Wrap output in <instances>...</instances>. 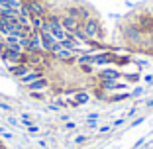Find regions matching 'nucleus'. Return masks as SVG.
<instances>
[{
    "mask_svg": "<svg viewBox=\"0 0 153 149\" xmlns=\"http://www.w3.org/2000/svg\"><path fill=\"white\" fill-rule=\"evenodd\" d=\"M81 27L85 30V33H86V37H88V43L90 41H102L104 39V32H102V26H100V22L96 18H92L90 16L88 20H85V22L81 24Z\"/></svg>",
    "mask_w": 153,
    "mask_h": 149,
    "instance_id": "1",
    "label": "nucleus"
},
{
    "mask_svg": "<svg viewBox=\"0 0 153 149\" xmlns=\"http://www.w3.org/2000/svg\"><path fill=\"white\" fill-rule=\"evenodd\" d=\"M98 88H102L104 92H108V94H112V92H126L128 90V82L122 81V79H100L98 81Z\"/></svg>",
    "mask_w": 153,
    "mask_h": 149,
    "instance_id": "2",
    "label": "nucleus"
},
{
    "mask_svg": "<svg viewBox=\"0 0 153 149\" xmlns=\"http://www.w3.org/2000/svg\"><path fill=\"white\" fill-rule=\"evenodd\" d=\"M124 37H126V41L130 45H145V33L135 24L124 27Z\"/></svg>",
    "mask_w": 153,
    "mask_h": 149,
    "instance_id": "3",
    "label": "nucleus"
},
{
    "mask_svg": "<svg viewBox=\"0 0 153 149\" xmlns=\"http://www.w3.org/2000/svg\"><path fill=\"white\" fill-rule=\"evenodd\" d=\"M51 57L59 59V61H67V63H75V59H76V53H73L71 49H67V47H63V45H59V43H57V47L53 49V53H51Z\"/></svg>",
    "mask_w": 153,
    "mask_h": 149,
    "instance_id": "4",
    "label": "nucleus"
},
{
    "mask_svg": "<svg viewBox=\"0 0 153 149\" xmlns=\"http://www.w3.org/2000/svg\"><path fill=\"white\" fill-rule=\"evenodd\" d=\"M24 4L27 6V8L32 10L33 16H41V18H47V6H45L43 0H30V2H24Z\"/></svg>",
    "mask_w": 153,
    "mask_h": 149,
    "instance_id": "5",
    "label": "nucleus"
},
{
    "mask_svg": "<svg viewBox=\"0 0 153 149\" xmlns=\"http://www.w3.org/2000/svg\"><path fill=\"white\" fill-rule=\"evenodd\" d=\"M67 14H69V16H73V18H76L81 24L85 22V20L90 18L88 8H85V6H71V8H67Z\"/></svg>",
    "mask_w": 153,
    "mask_h": 149,
    "instance_id": "6",
    "label": "nucleus"
},
{
    "mask_svg": "<svg viewBox=\"0 0 153 149\" xmlns=\"http://www.w3.org/2000/svg\"><path fill=\"white\" fill-rule=\"evenodd\" d=\"M61 26L65 27V32H67V33H73L76 27H81V22H79L76 18H73V16H69V14L65 12L63 16H61Z\"/></svg>",
    "mask_w": 153,
    "mask_h": 149,
    "instance_id": "7",
    "label": "nucleus"
},
{
    "mask_svg": "<svg viewBox=\"0 0 153 149\" xmlns=\"http://www.w3.org/2000/svg\"><path fill=\"white\" fill-rule=\"evenodd\" d=\"M86 102H90V94L86 90H79L69 100V106H82V104H86Z\"/></svg>",
    "mask_w": 153,
    "mask_h": 149,
    "instance_id": "8",
    "label": "nucleus"
},
{
    "mask_svg": "<svg viewBox=\"0 0 153 149\" xmlns=\"http://www.w3.org/2000/svg\"><path fill=\"white\" fill-rule=\"evenodd\" d=\"M41 77H45L43 69H33V71H30L27 75H24V77L20 79V82H22L24 86H27V85H32L33 81H37V79H41Z\"/></svg>",
    "mask_w": 153,
    "mask_h": 149,
    "instance_id": "9",
    "label": "nucleus"
},
{
    "mask_svg": "<svg viewBox=\"0 0 153 149\" xmlns=\"http://www.w3.org/2000/svg\"><path fill=\"white\" fill-rule=\"evenodd\" d=\"M8 71L12 73L16 79H22L24 75H27L30 71H33V67H32V65H27V63H20V65H14V67H10Z\"/></svg>",
    "mask_w": 153,
    "mask_h": 149,
    "instance_id": "10",
    "label": "nucleus"
},
{
    "mask_svg": "<svg viewBox=\"0 0 153 149\" xmlns=\"http://www.w3.org/2000/svg\"><path fill=\"white\" fill-rule=\"evenodd\" d=\"M49 86V81L45 77H41V79H37V81H33L32 85H27L26 88H27V92H41V90H45Z\"/></svg>",
    "mask_w": 153,
    "mask_h": 149,
    "instance_id": "11",
    "label": "nucleus"
},
{
    "mask_svg": "<svg viewBox=\"0 0 153 149\" xmlns=\"http://www.w3.org/2000/svg\"><path fill=\"white\" fill-rule=\"evenodd\" d=\"M98 77L100 79H122V71H118L114 67H106V69H100Z\"/></svg>",
    "mask_w": 153,
    "mask_h": 149,
    "instance_id": "12",
    "label": "nucleus"
},
{
    "mask_svg": "<svg viewBox=\"0 0 153 149\" xmlns=\"http://www.w3.org/2000/svg\"><path fill=\"white\" fill-rule=\"evenodd\" d=\"M43 24H45V18H41V16H32V27L36 32H39L41 27H43Z\"/></svg>",
    "mask_w": 153,
    "mask_h": 149,
    "instance_id": "13",
    "label": "nucleus"
},
{
    "mask_svg": "<svg viewBox=\"0 0 153 149\" xmlns=\"http://www.w3.org/2000/svg\"><path fill=\"white\" fill-rule=\"evenodd\" d=\"M131 98L130 92H124V94H108V102H120V100H128Z\"/></svg>",
    "mask_w": 153,
    "mask_h": 149,
    "instance_id": "14",
    "label": "nucleus"
},
{
    "mask_svg": "<svg viewBox=\"0 0 153 149\" xmlns=\"http://www.w3.org/2000/svg\"><path fill=\"white\" fill-rule=\"evenodd\" d=\"M145 47H153V30L145 33Z\"/></svg>",
    "mask_w": 153,
    "mask_h": 149,
    "instance_id": "15",
    "label": "nucleus"
},
{
    "mask_svg": "<svg viewBox=\"0 0 153 149\" xmlns=\"http://www.w3.org/2000/svg\"><path fill=\"white\" fill-rule=\"evenodd\" d=\"M22 122H24V126H26V128L33 124V122H32V116H30V114H22Z\"/></svg>",
    "mask_w": 153,
    "mask_h": 149,
    "instance_id": "16",
    "label": "nucleus"
},
{
    "mask_svg": "<svg viewBox=\"0 0 153 149\" xmlns=\"http://www.w3.org/2000/svg\"><path fill=\"white\" fill-rule=\"evenodd\" d=\"M130 94H131V96H141V94H143V86H135Z\"/></svg>",
    "mask_w": 153,
    "mask_h": 149,
    "instance_id": "17",
    "label": "nucleus"
},
{
    "mask_svg": "<svg viewBox=\"0 0 153 149\" xmlns=\"http://www.w3.org/2000/svg\"><path fill=\"white\" fill-rule=\"evenodd\" d=\"M30 96H33V98H45V90H41V92H30Z\"/></svg>",
    "mask_w": 153,
    "mask_h": 149,
    "instance_id": "18",
    "label": "nucleus"
},
{
    "mask_svg": "<svg viewBox=\"0 0 153 149\" xmlns=\"http://www.w3.org/2000/svg\"><path fill=\"white\" fill-rule=\"evenodd\" d=\"M81 69L85 73H92V71H94V65H81Z\"/></svg>",
    "mask_w": 153,
    "mask_h": 149,
    "instance_id": "19",
    "label": "nucleus"
},
{
    "mask_svg": "<svg viewBox=\"0 0 153 149\" xmlns=\"http://www.w3.org/2000/svg\"><path fill=\"white\" fill-rule=\"evenodd\" d=\"M27 131H30V133H39V126H27Z\"/></svg>",
    "mask_w": 153,
    "mask_h": 149,
    "instance_id": "20",
    "label": "nucleus"
},
{
    "mask_svg": "<svg viewBox=\"0 0 153 149\" xmlns=\"http://www.w3.org/2000/svg\"><path fill=\"white\" fill-rule=\"evenodd\" d=\"M75 141H76V143H79V145L86 143V136H76V137H75Z\"/></svg>",
    "mask_w": 153,
    "mask_h": 149,
    "instance_id": "21",
    "label": "nucleus"
},
{
    "mask_svg": "<svg viewBox=\"0 0 153 149\" xmlns=\"http://www.w3.org/2000/svg\"><path fill=\"white\" fill-rule=\"evenodd\" d=\"M100 133H110V131H112V126H104V128H100Z\"/></svg>",
    "mask_w": 153,
    "mask_h": 149,
    "instance_id": "22",
    "label": "nucleus"
},
{
    "mask_svg": "<svg viewBox=\"0 0 153 149\" xmlns=\"http://www.w3.org/2000/svg\"><path fill=\"white\" fill-rule=\"evenodd\" d=\"M0 108L6 110V112H10V110H12V106H10V104H6V102H0Z\"/></svg>",
    "mask_w": 153,
    "mask_h": 149,
    "instance_id": "23",
    "label": "nucleus"
},
{
    "mask_svg": "<svg viewBox=\"0 0 153 149\" xmlns=\"http://www.w3.org/2000/svg\"><path fill=\"white\" fill-rule=\"evenodd\" d=\"M65 128H67V130H75L76 124H75V122H67V124H65Z\"/></svg>",
    "mask_w": 153,
    "mask_h": 149,
    "instance_id": "24",
    "label": "nucleus"
},
{
    "mask_svg": "<svg viewBox=\"0 0 153 149\" xmlns=\"http://www.w3.org/2000/svg\"><path fill=\"white\" fill-rule=\"evenodd\" d=\"M143 81L147 82V85H151V82H153V75H145V79H143Z\"/></svg>",
    "mask_w": 153,
    "mask_h": 149,
    "instance_id": "25",
    "label": "nucleus"
},
{
    "mask_svg": "<svg viewBox=\"0 0 153 149\" xmlns=\"http://www.w3.org/2000/svg\"><path fill=\"white\" fill-rule=\"evenodd\" d=\"M143 120H145V118H137V120H134L131 126H140V124H143Z\"/></svg>",
    "mask_w": 153,
    "mask_h": 149,
    "instance_id": "26",
    "label": "nucleus"
},
{
    "mask_svg": "<svg viewBox=\"0 0 153 149\" xmlns=\"http://www.w3.org/2000/svg\"><path fill=\"white\" fill-rule=\"evenodd\" d=\"M135 112H137V108H131V110H130V112H128V114H126V118H131V116H135Z\"/></svg>",
    "mask_w": 153,
    "mask_h": 149,
    "instance_id": "27",
    "label": "nucleus"
},
{
    "mask_svg": "<svg viewBox=\"0 0 153 149\" xmlns=\"http://www.w3.org/2000/svg\"><path fill=\"white\" fill-rule=\"evenodd\" d=\"M8 124H12V126H18V120H16V118H12V116H10V118H8Z\"/></svg>",
    "mask_w": 153,
    "mask_h": 149,
    "instance_id": "28",
    "label": "nucleus"
},
{
    "mask_svg": "<svg viewBox=\"0 0 153 149\" xmlns=\"http://www.w3.org/2000/svg\"><path fill=\"white\" fill-rule=\"evenodd\" d=\"M147 12H149V16H151V18H153V4H151V6H149V8H147Z\"/></svg>",
    "mask_w": 153,
    "mask_h": 149,
    "instance_id": "29",
    "label": "nucleus"
},
{
    "mask_svg": "<svg viewBox=\"0 0 153 149\" xmlns=\"http://www.w3.org/2000/svg\"><path fill=\"white\" fill-rule=\"evenodd\" d=\"M22 2H30V0H22Z\"/></svg>",
    "mask_w": 153,
    "mask_h": 149,
    "instance_id": "30",
    "label": "nucleus"
},
{
    "mask_svg": "<svg viewBox=\"0 0 153 149\" xmlns=\"http://www.w3.org/2000/svg\"><path fill=\"white\" fill-rule=\"evenodd\" d=\"M0 149H4V147H2V145H0Z\"/></svg>",
    "mask_w": 153,
    "mask_h": 149,
    "instance_id": "31",
    "label": "nucleus"
},
{
    "mask_svg": "<svg viewBox=\"0 0 153 149\" xmlns=\"http://www.w3.org/2000/svg\"><path fill=\"white\" fill-rule=\"evenodd\" d=\"M0 145H2V141H0Z\"/></svg>",
    "mask_w": 153,
    "mask_h": 149,
    "instance_id": "32",
    "label": "nucleus"
},
{
    "mask_svg": "<svg viewBox=\"0 0 153 149\" xmlns=\"http://www.w3.org/2000/svg\"><path fill=\"white\" fill-rule=\"evenodd\" d=\"M100 149H102V147H100Z\"/></svg>",
    "mask_w": 153,
    "mask_h": 149,
    "instance_id": "33",
    "label": "nucleus"
}]
</instances>
